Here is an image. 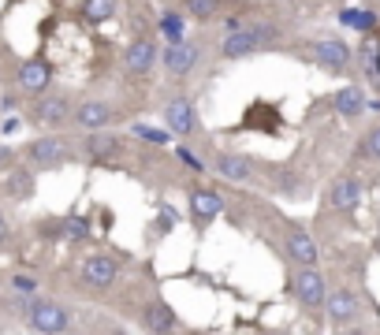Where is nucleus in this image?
Wrapping results in <instances>:
<instances>
[{
	"label": "nucleus",
	"instance_id": "obj_1",
	"mask_svg": "<svg viewBox=\"0 0 380 335\" xmlns=\"http://www.w3.org/2000/svg\"><path fill=\"white\" fill-rule=\"evenodd\" d=\"M268 41H276V26H243V30H231L224 41H220V56L224 60H243L250 52H257Z\"/></svg>",
	"mask_w": 380,
	"mask_h": 335
},
{
	"label": "nucleus",
	"instance_id": "obj_2",
	"mask_svg": "<svg viewBox=\"0 0 380 335\" xmlns=\"http://www.w3.org/2000/svg\"><path fill=\"white\" fill-rule=\"evenodd\" d=\"M291 290H295V298H298L310 313H317V309L324 306V298H328L324 276L313 272V265H302L298 272H291Z\"/></svg>",
	"mask_w": 380,
	"mask_h": 335
},
{
	"label": "nucleus",
	"instance_id": "obj_3",
	"mask_svg": "<svg viewBox=\"0 0 380 335\" xmlns=\"http://www.w3.org/2000/svg\"><path fill=\"white\" fill-rule=\"evenodd\" d=\"M26 160L34 168H60V164H68L71 160V149H68L63 138L49 134V138H38V142L26 146Z\"/></svg>",
	"mask_w": 380,
	"mask_h": 335
},
{
	"label": "nucleus",
	"instance_id": "obj_4",
	"mask_svg": "<svg viewBox=\"0 0 380 335\" xmlns=\"http://www.w3.org/2000/svg\"><path fill=\"white\" fill-rule=\"evenodd\" d=\"M324 309H328L332 328H347V324H354L358 309H362V302H358V295H354L351 287H340L335 295L324 298Z\"/></svg>",
	"mask_w": 380,
	"mask_h": 335
},
{
	"label": "nucleus",
	"instance_id": "obj_5",
	"mask_svg": "<svg viewBox=\"0 0 380 335\" xmlns=\"http://www.w3.org/2000/svg\"><path fill=\"white\" fill-rule=\"evenodd\" d=\"M30 328L38 332H68L71 328V313L56 306V302H34L30 306Z\"/></svg>",
	"mask_w": 380,
	"mask_h": 335
},
{
	"label": "nucleus",
	"instance_id": "obj_6",
	"mask_svg": "<svg viewBox=\"0 0 380 335\" xmlns=\"http://www.w3.org/2000/svg\"><path fill=\"white\" fill-rule=\"evenodd\" d=\"M224 212V198L209 187H194L190 190V220L198 224V228H209L213 216Z\"/></svg>",
	"mask_w": 380,
	"mask_h": 335
},
{
	"label": "nucleus",
	"instance_id": "obj_7",
	"mask_svg": "<svg viewBox=\"0 0 380 335\" xmlns=\"http://www.w3.org/2000/svg\"><path fill=\"white\" fill-rule=\"evenodd\" d=\"M313 60H317L324 71H343L347 63H351V45L340 38H321V41H313Z\"/></svg>",
	"mask_w": 380,
	"mask_h": 335
},
{
	"label": "nucleus",
	"instance_id": "obj_8",
	"mask_svg": "<svg viewBox=\"0 0 380 335\" xmlns=\"http://www.w3.org/2000/svg\"><path fill=\"white\" fill-rule=\"evenodd\" d=\"M328 205L335 212H354L358 205H362V182L354 176H340L328 190Z\"/></svg>",
	"mask_w": 380,
	"mask_h": 335
},
{
	"label": "nucleus",
	"instance_id": "obj_9",
	"mask_svg": "<svg viewBox=\"0 0 380 335\" xmlns=\"http://www.w3.org/2000/svg\"><path fill=\"white\" fill-rule=\"evenodd\" d=\"M116 261L108 254H93V257H86V265H82V279L90 287H97V290H105V287H112L116 283Z\"/></svg>",
	"mask_w": 380,
	"mask_h": 335
},
{
	"label": "nucleus",
	"instance_id": "obj_10",
	"mask_svg": "<svg viewBox=\"0 0 380 335\" xmlns=\"http://www.w3.org/2000/svg\"><path fill=\"white\" fill-rule=\"evenodd\" d=\"M165 123L172 134H194V127H198V120H194V104L187 101V97H176V101L165 104Z\"/></svg>",
	"mask_w": 380,
	"mask_h": 335
},
{
	"label": "nucleus",
	"instance_id": "obj_11",
	"mask_svg": "<svg viewBox=\"0 0 380 335\" xmlns=\"http://www.w3.org/2000/svg\"><path fill=\"white\" fill-rule=\"evenodd\" d=\"M34 120H38V123H45V127H60V123H68V120H71V104H68V97H60V93L41 97V101L34 104Z\"/></svg>",
	"mask_w": 380,
	"mask_h": 335
},
{
	"label": "nucleus",
	"instance_id": "obj_12",
	"mask_svg": "<svg viewBox=\"0 0 380 335\" xmlns=\"http://www.w3.org/2000/svg\"><path fill=\"white\" fill-rule=\"evenodd\" d=\"M287 257L291 261H298V265H317V242H313V235L310 231H302V228H291L287 231Z\"/></svg>",
	"mask_w": 380,
	"mask_h": 335
},
{
	"label": "nucleus",
	"instance_id": "obj_13",
	"mask_svg": "<svg viewBox=\"0 0 380 335\" xmlns=\"http://www.w3.org/2000/svg\"><path fill=\"white\" fill-rule=\"evenodd\" d=\"M52 82V68L45 60H26L23 68H19V86H23L26 93H45Z\"/></svg>",
	"mask_w": 380,
	"mask_h": 335
},
{
	"label": "nucleus",
	"instance_id": "obj_14",
	"mask_svg": "<svg viewBox=\"0 0 380 335\" xmlns=\"http://www.w3.org/2000/svg\"><path fill=\"white\" fill-rule=\"evenodd\" d=\"M142 324L149 332H179L183 324L176 317V309L165 306V302H149V306L142 309Z\"/></svg>",
	"mask_w": 380,
	"mask_h": 335
},
{
	"label": "nucleus",
	"instance_id": "obj_15",
	"mask_svg": "<svg viewBox=\"0 0 380 335\" xmlns=\"http://www.w3.org/2000/svg\"><path fill=\"white\" fill-rule=\"evenodd\" d=\"M71 120L79 127H86V131H97V127H105L108 120H112V104L108 101H86L71 112Z\"/></svg>",
	"mask_w": 380,
	"mask_h": 335
},
{
	"label": "nucleus",
	"instance_id": "obj_16",
	"mask_svg": "<svg viewBox=\"0 0 380 335\" xmlns=\"http://www.w3.org/2000/svg\"><path fill=\"white\" fill-rule=\"evenodd\" d=\"M332 104L343 120H358V116L365 112V90L362 86H343V90L332 97Z\"/></svg>",
	"mask_w": 380,
	"mask_h": 335
},
{
	"label": "nucleus",
	"instance_id": "obj_17",
	"mask_svg": "<svg viewBox=\"0 0 380 335\" xmlns=\"http://www.w3.org/2000/svg\"><path fill=\"white\" fill-rule=\"evenodd\" d=\"M216 171H220L224 179H231V182H246L250 176H254V160L243 157V153H220L216 157Z\"/></svg>",
	"mask_w": 380,
	"mask_h": 335
},
{
	"label": "nucleus",
	"instance_id": "obj_18",
	"mask_svg": "<svg viewBox=\"0 0 380 335\" xmlns=\"http://www.w3.org/2000/svg\"><path fill=\"white\" fill-rule=\"evenodd\" d=\"M194 45L190 41H168V49H165V68L172 71V75H187L190 68H194Z\"/></svg>",
	"mask_w": 380,
	"mask_h": 335
},
{
	"label": "nucleus",
	"instance_id": "obj_19",
	"mask_svg": "<svg viewBox=\"0 0 380 335\" xmlns=\"http://www.w3.org/2000/svg\"><path fill=\"white\" fill-rule=\"evenodd\" d=\"M153 60H157V45L153 41H146V38L127 49V71L131 75H146L149 68H153Z\"/></svg>",
	"mask_w": 380,
	"mask_h": 335
},
{
	"label": "nucleus",
	"instance_id": "obj_20",
	"mask_svg": "<svg viewBox=\"0 0 380 335\" xmlns=\"http://www.w3.org/2000/svg\"><path fill=\"white\" fill-rule=\"evenodd\" d=\"M340 23L347 30H358V34H373V30H377V15L373 12H362V8H343Z\"/></svg>",
	"mask_w": 380,
	"mask_h": 335
},
{
	"label": "nucleus",
	"instance_id": "obj_21",
	"mask_svg": "<svg viewBox=\"0 0 380 335\" xmlns=\"http://www.w3.org/2000/svg\"><path fill=\"white\" fill-rule=\"evenodd\" d=\"M82 149H86L93 160H105V157H116V153H119V138H116V134H90V138L82 142Z\"/></svg>",
	"mask_w": 380,
	"mask_h": 335
},
{
	"label": "nucleus",
	"instance_id": "obj_22",
	"mask_svg": "<svg viewBox=\"0 0 380 335\" xmlns=\"http://www.w3.org/2000/svg\"><path fill=\"white\" fill-rule=\"evenodd\" d=\"M116 12V0H82V19L86 23H105Z\"/></svg>",
	"mask_w": 380,
	"mask_h": 335
},
{
	"label": "nucleus",
	"instance_id": "obj_23",
	"mask_svg": "<svg viewBox=\"0 0 380 335\" xmlns=\"http://www.w3.org/2000/svg\"><path fill=\"white\" fill-rule=\"evenodd\" d=\"M8 190H12L19 201L34 198V176H30L26 168H15V171H12V179H8Z\"/></svg>",
	"mask_w": 380,
	"mask_h": 335
},
{
	"label": "nucleus",
	"instance_id": "obj_24",
	"mask_svg": "<svg viewBox=\"0 0 380 335\" xmlns=\"http://www.w3.org/2000/svg\"><path fill=\"white\" fill-rule=\"evenodd\" d=\"M183 4H187V12H190L194 19H198V23H213L224 0H183Z\"/></svg>",
	"mask_w": 380,
	"mask_h": 335
},
{
	"label": "nucleus",
	"instance_id": "obj_25",
	"mask_svg": "<svg viewBox=\"0 0 380 335\" xmlns=\"http://www.w3.org/2000/svg\"><path fill=\"white\" fill-rule=\"evenodd\" d=\"M131 134L142 138V142H149V146H168L172 142V131H157V127H146V123H135Z\"/></svg>",
	"mask_w": 380,
	"mask_h": 335
},
{
	"label": "nucleus",
	"instance_id": "obj_26",
	"mask_svg": "<svg viewBox=\"0 0 380 335\" xmlns=\"http://www.w3.org/2000/svg\"><path fill=\"white\" fill-rule=\"evenodd\" d=\"M160 34L168 41H183V15L179 12H165L160 15Z\"/></svg>",
	"mask_w": 380,
	"mask_h": 335
},
{
	"label": "nucleus",
	"instance_id": "obj_27",
	"mask_svg": "<svg viewBox=\"0 0 380 335\" xmlns=\"http://www.w3.org/2000/svg\"><path fill=\"white\" fill-rule=\"evenodd\" d=\"M362 153L373 157V160H380V123L365 131V138H362Z\"/></svg>",
	"mask_w": 380,
	"mask_h": 335
},
{
	"label": "nucleus",
	"instance_id": "obj_28",
	"mask_svg": "<svg viewBox=\"0 0 380 335\" xmlns=\"http://www.w3.org/2000/svg\"><path fill=\"white\" fill-rule=\"evenodd\" d=\"M63 228H68L71 239H86V235H90V220H79V216H71V220L63 224Z\"/></svg>",
	"mask_w": 380,
	"mask_h": 335
},
{
	"label": "nucleus",
	"instance_id": "obj_29",
	"mask_svg": "<svg viewBox=\"0 0 380 335\" xmlns=\"http://www.w3.org/2000/svg\"><path fill=\"white\" fill-rule=\"evenodd\" d=\"M176 220H179V216H176V209H168V205H160V220H157V231H160V235H165V231H172V228H176Z\"/></svg>",
	"mask_w": 380,
	"mask_h": 335
},
{
	"label": "nucleus",
	"instance_id": "obj_30",
	"mask_svg": "<svg viewBox=\"0 0 380 335\" xmlns=\"http://www.w3.org/2000/svg\"><path fill=\"white\" fill-rule=\"evenodd\" d=\"M176 157H179V160H183V164H187L190 171H209V168H205V164H202V160H198V157H194V153H190V149H183V146L176 149Z\"/></svg>",
	"mask_w": 380,
	"mask_h": 335
},
{
	"label": "nucleus",
	"instance_id": "obj_31",
	"mask_svg": "<svg viewBox=\"0 0 380 335\" xmlns=\"http://www.w3.org/2000/svg\"><path fill=\"white\" fill-rule=\"evenodd\" d=\"M12 287H15V290H23V295H30V290H34L38 283H34L30 276H15V279H12Z\"/></svg>",
	"mask_w": 380,
	"mask_h": 335
},
{
	"label": "nucleus",
	"instance_id": "obj_32",
	"mask_svg": "<svg viewBox=\"0 0 380 335\" xmlns=\"http://www.w3.org/2000/svg\"><path fill=\"white\" fill-rule=\"evenodd\" d=\"M0 242H8V220L0 216Z\"/></svg>",
	"mask_w": 380,
	"mask_h": 335
}]
</instances>
